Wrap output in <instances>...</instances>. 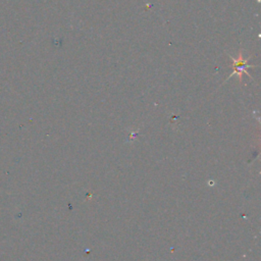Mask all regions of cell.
<instances>
[{
    "instance_id": "1",
    "label": "cell",
    "mask_w": 261,
    "mask_h": 261,
    "mask_svg": "<svg viewBox=\"0 0 261 261\" xmlns=\"http://www.w3.org/2000/svg\"><path fill=\"white\" fill-rule=\"evenodd\" d=\"M228 57H229V58L232 60V62H233V63H232L233 71H232V73H230V74L228 75L227 79H230L232 75H237V76L239 77V81L242 82L244 74H247L249 77L253 79V77L250 75V73H248V71H247V68H249V67H255V65H251V64L248 63V61H249V59H250L251 57H248V58L245 59V57L243 56L242 51H240V53H239V55H238L237 58L231 57L230 55H228Z\"/></svg>"
}]
</instances>
